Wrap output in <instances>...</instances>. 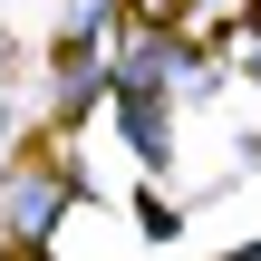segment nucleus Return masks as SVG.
Returning a JSON list of instances; mask_svg holds the SVG:
<instances>
[{
	"instance_id": "obj_1",
	"label": "nucleus",
	"mask_w": 261,
	"mask_h": 261,
	"mask_svg": "<svg viewBox=\"0 0 261 261\" xmlns=\"http://www.w3.org/2000/svg\"><path fill=\"white\" fill-rule=\"evenodd\" d=\"M58 203H68V174H58V165H19V174H10V232H19V242H39V232L58 223Z\"/></svg>"
}]
</instances>
